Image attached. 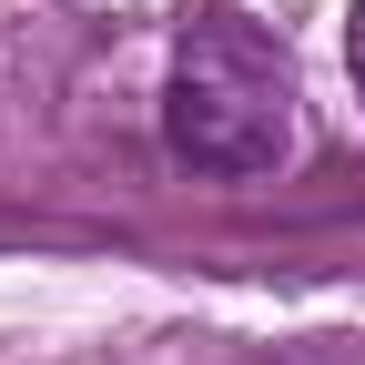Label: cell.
<instances>
[{
  "mask_svg": "<svg viewBox=\"0 0 365 365\" xmlns=\"http://www.w3.org/2000/svg\"><path fill=\"white\" fill-rule=\"evenodd\" d=\"M345 71H355V102H365V0H355V21H345Z\"/></svg>",
  "mask_w": 365,
  "mask_h": 365,
  "instance_id": "cell-2",
  "label": "cell"
},
{
  "mask_svg": "<svg viewBox=\"0 0 365 365\" xmlns=\"http://www.w3.org/2000/svg\"><path fill=\"white\" fill-rule=\"evenodd\" d=\"M163 143L213 182L294 163V61L254 21H193L163 61Z\"/></svg>",
  "mask_w": 365,
  "mask_h": 365,
  "instance_id": "cell-1",
  "label": "cell"
}]
</instances>
